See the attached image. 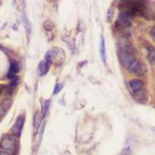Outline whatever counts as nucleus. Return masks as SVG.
Masks as SVG:
<instances>
[{"label":"nucleus","instance_id":"obj_2","mask_svg":"<svg viewBox=\"0 0 155 155\" xmlns=\"http://www.w3.org/2000/svg\"><path fill=\"white\" fill-rule=\"evenodd\" d=\"M17 147V140L14 135H6L0 141V148L4 151H14Z\"/></svg>","mask_w":155,"mask_h":155},{"label":"nucleus","instance_id":"obj_16","mask_svg":"<svg viewBox=\"0 0 155 155\" xmlns=\"http://www.w3.org/2000/svg\"><path fill=\"white\" fill-rule=\"evenodd\" d=\"M41 106H42V116L45 117L50 107V100H45L44 102H42Z\"/></svg>","mask_w":155,"mask_h":155},{"label":"nucleus","instance_id":"obj_17","mask_svg":"<svg viewBox=\"0 0 155 155\" xmlns=\"http://www.w3.org/2000/svg\"><path fill=\"white\" fill-rule=\"evenodd\" d=\"M64 88V84H61V83H58L56 84V85L54 86V89H53V93H52V95H57L59 94V93L61 92V90Z\"/></svg>","mask_w":155,"mask_h":155},{"label":"nucleus","instance_id":"obj_11","mask_svg":"<svg viewBox=\"0 0 155 155\" xmlns=\"http://www.w3.org/2000/svg\"><path fill=\"white\" fill-rule=\"evenodd\" d=\"M99 51H100V54H101V58H102V61L103 63L106 64V45H105V39H104V36L101 35V42H100V48H99Z\"/></svg>","mask_w":155,"mask_h":155},{"label":"nucleus","instance_id":"obj_10","mask_svg":"<svg viewBox=\"0 0 155 155\" xmlns=\"http://www.w3.org/2000/svg\"><path fill=\"white\" fill-rule=\"evenodd\" d=\"M19 72V64L18 61H12L10 64V68H9V72H8V77H16V74Z\"/></svg>","mask_w":155,"mask_h":155},{"label":"nucleus","instance_id":"obj_4","mask_svg":"<svg viewBox=\"0 0 155 155\" xmlns=\"http://www.w3.org/2000/svg\"><path fill=\"white\" fill-rule=\"evenodd\" d=\"M24 123H25V115L18 116V117L17 118V120H16V122L14 124V126L12 128V133H13L14 136L19 137L21 135Z\"/></svg>","mask_w":155,"mask_h":155},{"label":"nucleus","instance_id":"obj_15","mask_svg":"<svg viewBox=\"0 0 155 155\" xmlns=\"http://www.w3.org/2000/svg\"><path fill=\"white\" fill-rule=\"evenodd\" d=\"M43 27L46 30H48V31H51V30L54 28V24L51 20H46L43 23Z\"/></svg>","mask_w":155,"mask_h":155},{"label":"nucleus","instance_id":"obj_21","mask_svg":"<svg viewBox=\"0 0 155 155\" xmlns=\"http://www.w3.org/2000/svg\"><path fill=\"white\" fill-rule=\"evenodd\" d=\"M0 50H1V51H6V50H5V48H3L2 46H0Z\"/></svg>","mask_w":155,"mask_h":155},{"label":"nucleus","instance_id":"obj_18","mask_svg":"<svg viewBox=\"0 0 155 155\" xmlns=\"http://www.w3.org/2000/svg\"><path fill=\"white\" fill-rule=\"evenodd\" d=\"M150 36H151V39L154 41V40H155V28H154V27H152V28H151Z\"/></svg>","mask_w":155,"mask_h":155},{"label":"nucleus","instance_id":"obj_8","mask_svg":"<svg viewBox=\"0 0 155 155\" xmlns=\"http://www.w3.org/2000/svg\"><path fill=\"white\" fill-rule=\"evenodd\" d=\"M11 106H12L11 99H5L0 103V118H2L7 114V112L8 111Z\"/></svg>","mask_w":155,"mask_h":155},{"label":"nucleus","instance_id":"obj_13","mask_svg":"<svg viewBox=\"0 0 155 155\" xmlns=\"http://www.w3.org/2000/svg\"><path fill=\"white\" fill-rule=\"evenodd\" d=\"M148 60L149 63L153 66L154 65V60H155V51L153 47H149L148 49Z\"/></svg>","mask_w":155,"mask_h":155},{"label":"nucleus","instance_id":"obj_19","mask_svg":"<svg viewBox=\"0 0 155 155\" xmlns=\"http://www.w3.org/2000/svg\"><path fill=\"white\" fill-rule=\"evenodd\" d=\"M0 155H10L9 152H7V151H0Z\"/></svg>","mask_w":155,"mask_h":155},{"label":"nucleus","instance_id":"obj_5","mask_svg":"<svg viewBox=\"0 0 155 155\" xmlns=\"http://www.w3.org/2000/svg\"><path fill=\"white\" fill-rule=\"evenodd\" d=\"M135 145H136V141L134 138H129L123 147L120 155H132L135 149Z\"/></svg>","mask_w":155,"mask_h":155},{"label":"nucleus","instance_id":"obj_3","mask_svg":"<svg viewBox=\"0 0 155 155\" xmlns=\"http://www.w3.org/2000/svg\"><path fill=\"white\" fill-rule=\"evenodd\" d=\"M117 49H118V52H121V51L134 52V48H133L132 43L126 37H122L119 39V41H117Z\"/></svg>","mask_w":155,"mask_h":155},{"label":"nucleus","instance_id":"obj_14","mask_svg":"<svg viewBox=\"0 0 155 155\" xmlns=\"http://www.w3.org/2000/svg\"><path fill=\"white\" fill-rule=\"evenodd\" d=\"M24 24H25V28H26V31H27L28 38L29 40L30 36H31V24H30V22L28 20V18L25 16H24Z\"/></svg>","mask_w":155,"mask_h":155},{"label":"nucleus","instance_id":"obj_7","mask_svg":"<svg viewBox=\"0 0 155 155\" xmlns=\"http://www.w3.org/2000/svg\"><path fill=\"white\" fill-rule=\"evenodd\" d=\"M132 18H133V17H132L129 12H127V11H125V10H122V11L120 12V14H119V18H118V20H119V22H120L123 26H127V27H129V26H130V24H131Z\"/></svg>","mask_w":155,"mask_h":155},{"label":"nucleus","instance_id":"obj_1","mask_svg":"<svg viewBox=\"0 0 155 155\" xmlns=\"http://www.w3.org/2000/svg\"><path fill=\"white\" fill-rule=\"evenodd\" d=\"M65 58H66V54L64 49L59 48V47H54L46 52L44 59L50 61L51 64H53L56 65H61L64 63Z\"/></svg>","mask_w":155,"mask_h":155},{"label":"nucleus","instance_id":"obj_20","mask_svg":"<svg viewBox=\"0 0 155 155\" xmlns=\"http://www.w3.org/2000/svg\"><path fill=\"white\" fill-rule=\"evenodd\" d=\"M3 90H4V85H1V84H0V95L2 94Z\"/></svg>","mask_w":155,"mask_h":155},{"label":"nucleus","instance_id":"obj_9","mask_svg":"<svg viewBox=\"0 0 155 155\" xmlns=\"http://www.w3.org/2000/svg\"><path fill=\"white\" fill-rule=\"evenodd\" d=\"M51 61L44 59L43 61H41V63L39 64V70H40V74L41 76L45 75L48 74L49 70H50V66H51Z\"/></svg>","mask_w":155,"mask_h":155},{"label":"nucleus","instance_id":"obj_12","mask_svg":"<svg viewBox=\"0 0 155 155\" xmlns=\"http://www.w3.org/2000/svg\"><path fill=\"white\" fill-rule=\"evenodd\" d=\"M41 115L39 111H37L33 117V127L36 131L38 130L39 127L41 126Z\"/></svg>","mask_w":155,"mask_h":155},{"label":"nucleus","instance_id":"obj_6","mask_svg":"<svg viewBox=\"0 0 155 155\" xmlns=\"http://www.w3.org/2000/svg\"><path fill=\"white\" fill-rule=\"evenodd\" d=\"M143 86H144V82L140 79H132L130 81V87L133 94L138 95L142 90Z\"/></svg>","mask_w":155,"mask_h":155}]
</instances>
